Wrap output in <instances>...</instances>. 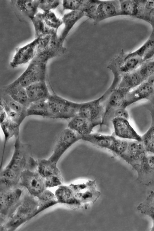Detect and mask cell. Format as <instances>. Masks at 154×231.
<instances>
[{"mask_svg": "<svg viewBox=\"0 0 154 231\" xmlns=\"http://www.w3.org/2000/svg\"><path fill=\"white\" fill-rule=\"evenodd\" d=\"M38 199L28 192L23 194L21 202L12 216L2 226L1 229L14 231L35 216Z\"/></svg>", "mask_w": 154, "mask_h": 231, "instance_id": "cell-1", "label": "cell"}, {"mask_svg": "<svg viewBox=\"0 0 154 231\" xmlns=\"http://www.w3.org/2000/svg\"><path fill=\"white\" fill-rule=\"evenodd\" d=\"M20 130L15 134L13 152L9 162L5 167L21 175L22 172L36 162L33 157L31 145L22 143Z\"/></svg>", "mask_w": 154, "mask_h": 231, "instance_id": "cell-2", "label": "cell"}, {"mask_svg": "<svg viewBox=\"0 0 154 231\" xmlns=\"http://www.w3.org/2000/svg\"><path fill=\"white\" fill-rule=\"evenodd\" d=\"M49 60L42 55L36 53L26 70L14 81L25 88L36 82L46 81Z\"/></svg>", "mask_w": 154, "mask_h": 231, "instance_id": "cell-3", "label": "cell"}, {"mask_svg": "<svg viewBox=\"0 0 154 231\" xmlns=\"http://www.w3.org/2000/svg\"><path fill=\"white\" fill-rule=\"evenodd\" d=\"M50 118L72 119L78 114L81 103L75 102L56 94H51L48 100Z\"/></svg>", "mask_w": 154, "mask_h": 231, "instance_id": "cell-4", "label": "cell"}, {"mask_svg": "<svg viewBox=\"0 0 154 231\" xmlns=\"http://www.w3.org/2000/svg\"><path fill=\"white\" fill-rule=\"evenodd\" d=\"M19 187L12 189H0V226L13 215L20 204L23 195Z\"/></svg>", "mask_w": 154, "mask_h": 231, "instance_id": "cell-5", "label": "cell"}, {"mask_svg": "<svg viewBox=\"0 0 154 231\" xmlns=\"http://www.w3.org/2000/svg\"><path fill=\"white\" fill-rule=\"evenodd\" d=\"M26 189L30 194L38 197L47 188L45 181L37 169V166L26 169L21 173L19 187Z\"/></svg>", "mask_w": 154, "mask_h": 231, "instance_id": "cell-6", "label": "cell"}, {"mask_svg": "<svg viewBox=\"0 0 154 231\" xmlns=\"http://www.w3.org/2000/svg\"><path fill=\"white\" fill-rule=\"evenodd\" d=\"M82 137L81 135L68 127L64 129L57 137L52 153L48 159L57 163L65 152L75 143L82 140Z\"/></svg>", "mask_w": 154, "mask_h": 231, "instance_id": "cell-7", "label": "cell"}, {"mask_svg": "<svg viewBox=\"0 0 154 231\" xmlns=\"http://www.w3.org/2000/svg\"><path fill=\"white\" fill-rule=\"evenodd\" d=\"M37 169L44 179L46 187L60 186L63 183V178L57 167V163L48 159L36 160Z\"/></svg>", "mask_w": 154, "mask_h": 231, "instance_id": "cell-8", "label": "cell"}, {"mask_svg": "<svg viewBox=\"0 0 154 231\" xmlns=\"http://www.w3.org/2000/svg\"><path fill=\"white\" fill-rule=\"evenodd\" d=\"M103 96L98 98L81 103L78 114L89 120L95 127L101 126L105 111L101 100Z\"/></svg>", "mask_w": 154, "mask_h": 231, "instance_id": "cell-9", "label": "cell"}, {"mask_svg": "<svg viewBox=\"0 0 154 231\" xmlns=\"http://www.w3.org/2000/svg\"><path fill=\"white\" fill-rule=\"evenodd\" d=\"M0 101V106L5 110L8 118L20 126L27 117V108L2 91Z\"/></svg>", "mask_w": 154, "mask_h": 231, "instance_id": "cell-10", "label": "cell"}, {"mask_svg": "<svg viewBox=\"0 0 154 231\" xmlns=\"http://www.w3.org/2000/svg\"><path fill=\"white\" fill-rule=\"evenodd\" d=\"M122 15L119 0H97V4L91 19L94 24L111 18Z\"/></svg>", "mask_w": 154, "mask_h": 231, "instance_id": "cell-11", "label": "cell"}, {"mask_svg": "<svg viewBox=\"0 0 154 231\" xmlns=\"http://www.w3.org/2000/svg\"><path fill=\"white\" fill-rule=\"evenodd\" d=\"M146 152L141 142L132 140L128 142L127 149L119 157L131 165L138 172L141 161Z\"/></svg>", "mask_w": 154, "mask_h": 231, "instance_id": "cell-12", "label": "cell"}, {"mask_svg": "<svg viewBox=\"0 0 154 231\" xmlns=\"http://www.w3.org/2000/svg\"><path fill=\"white\" fill-rule=\"evenodd\" d=\"M41 38H35L30 43L17 48L10 65L13 68L31 61L36 54L37 47Z\"/></svg>", "mask_w": 154, "mask_h": 231, "instance_id": "cell-13", "label": "cell"}, {"mask_svg": "<svg viewBox=\"0 0 154 231\" xmlns=\"http://www.w3.org/2000/svg\"><path fill=\"white\" fill-rule=\"evenodd\" d=\"M114 133L117 136L123 139H128L141 142L140 136L130 125L128 120L116 117L112 121Z\"/></svg>", "mask_w": 154, "mask_h": 231, "instance_id": "cell-14", "label": "cell"}, {"mask_svg": "<svg viewBox=\"0 0 154 231\" xmlns=\"http://www.w3.org/2000/svg\"><path fill=\"white\" fill-rule=\"evenodd\" d=\"M154 100V90L146 81L129 91L127 93L125 106H128L139 101L145 99Z\"/></svg>", "mask_w": 154, "mask_h": 231, "instance_id": "cell-15", "label": "cell"}, {"mask_svg": "<svg viewBox=\"0 0 154 231\" xmlns=\"http://www.w3.org/2000/svg\"><path fill=\"white\" fill-rule=\"evenodd\" d=\"M137 180L149 185L154 182V155H146L141 161Z\"/></svg>", "mask_w": 154, "mask_h": 231, "instance_id": "cell-16", "label": "cell"}, {"mask_svg": "<svg viewBox=\"0 0 154 231\" xmlns=\"http://www.w3.org/2000/svg\"><path fill=\"white\" fill-rule=\"evenodd\" d=\"M25 88L30 103L47 101L51 95L46 81L34 83Z\"/></svg>", "mask_w": 154, "mask_h": 231, "instance_id": "cell-17", "label": "cell"}, {"mask_svg": "<svg viewBox=\"0 0 154 231\" xmlns=\"http://www.w3.org/2000/svg\"><path fill=\"white\" fill-rule=\"evenodd\" d=\"M2 91L27 108L30 103L26 88L15 81L3 87Z\"/></svg>", "mask_w": 154, "mask_h": 231, "instance_id": "cell-18", "label": "cell"}, {"mask_svg": "<svg viewBox=\"0 0 154 231\" xmlns=\"http://www.w3.org/2000/svg\"><path fill=\"white\" fill-rule=\"evenodd\" d=\"M130 90L127 88L119 87L114 89L105 101L104 112L116 108H126L125 106L126 96Z\"/></svg>", "mask_w": 154, "mask_h": 231, "instance_id": "cell-19", "label": "cell"}, {"mask_svg": "<svg viewBox=\"0 0 154 231\" xmlns=\"http://www.w3.org/2000/svg\"><path fill=\"white\" fill-rule=\"evenodd\" d=\"M85 16L82 12L71 11L64 14L62 20L64 24V28L60 34L58 35L60 43L63 44L69 32L75 24L80 19Z\"/></svg>", "mask_w": 154, "mask_h": 231, "instance_id": "cell-20", "label": "cell"}, {"mask_svg": "<svg viewBox=\"0 0 154 231\" xmlns=\"http://www.w3.org/2000/svg\"><path fill=\"white\" fill-rule=\"evenodd\" d=\"M94 127L89 120L78 114L71 119L68 124V127L82 137L91 133Z\"/></svg>", "mask_w": 154, "mask_h": 231, "instance_id": "cell-21", "label": "cell"}, {"mask_svg": "<svg viewBox=\"0 0 154 231\" xmlns=\"http://www.w3.org/2000/svg\"><path fill=\"white\" fill-rule=\"evenodd\" d=\"M0 118L1 127L4 137L2 160L6 143L11 138L14 136L17 131L20 130V126L10 119L6 114L1 115Z\"/></svg>", "mask_w": 154, "mask_h": 231, "instance_id": "cell-22", "label": "cell"}, {"mask_svg": "<svg viewBox=\"0 0 154 231\" xmlns=\"http://www.w3.org/2000/svg\"><path fill=\"white\" fill-rule=\"evenodd\" d=\"M115 138L113 135L91 133L82 136V140L91 143L98 147L109 149Z\"/></svg>", "mask_w": 154, "mask_h": 231, "instance_id": "cell-23", "label": "cell"}, {"mask_svg": "<svg viewBox=\"0 0 154 231\" xmlns=\"http://www.w3.org/2000/svg\"><path fill=\"white\" fill-rule=\"evenodd\" d=\"M62 2L63 10L81 11L85 14V16L94 4L93 0H64Z\"/></svg>", "mask_w": 154, "mask_h": 231, "instance_id": "cell-24", "label": "cell"}, {"mask_svg": "<svg viewBox=\"0 0 154 231\" xmlns=\"http://www.w3.org/2000/svg\"><path fill=\"white\" fill-rule=\"evenodd\" d=\"M40 0H14L13 3L20 12L30 19L38 13Z\"/></svg>", "mask_w": 154, "mask_h": 231, "instance_id": "cell-25", "label": "cell"}, {"mask_svg": "<svg viewBox=\"0 0 154 231\" xmlns=\"http://www.w3.org/2000/svg\"><path fill=\"white\" fill-rule=\"evenodd\" d=\"M58 203L68 205L79 204L75 200L73 190L71 185L69 186L60 185L55 194Z\"/></svg>", "mask_w": 154, "mask_h": 231, "instance_id": "cell-26", "label": "cell"}, {"mask_svg": "<svg viewBox=\"0 0 154 231\" xmlns=\"http://www.w3.org/2000/svg\"><path fill=\"white\" fill-rule=\"evenodd\" d=\"M144 82L136 69L123 75L117 87L125 88L131 90Z\"/></svg>", "mask_w": 154, "mask_h": 231, "instance_id": "cell-27", "label": "cell"}, {"mask_svg": "<svg viewBox=\"0 0 154 231\" xmlns=\"http://www.w3.org/2000/svg\"><path fill=\"white\" fill-rule=\"evenodd\" d=\"M34 28L35 38H42L48 35H51L56 30L48 27L42 18L39 12L30 18Z\"/></svg>", "mask_w": 154, "mask_h": 231, "instance_id": "cell-28", "label": "cell"}, {"mask_svg": "<svg viewBox=\"0 0 154 231\" xmlns=\"http://www.w3.org/2000/svg\"><path fill=\"white\" fill-rule=\"evenodd\" d=\"M27 116H38L50 118L48 104L47 101L30 103L27 109Z\"/></svg>", "mask_w": 154, "mask_h": 231, "instance_id": "cell-29", "label": "cell"}, {"mask_svg": "<svg viewBox=\"0 0 154 231\" xmlns=\"http://www.w3.org/2000/svg\"><path fill=\"white\" fill-rule=\"evenodd\" d=\"M37 198L38 205L36 215L45 209L58 204L55 195L46 189Z\"/></svg>", "mask_w": 154, "mask_h": 231, "instance_id": "cell-30", "label": "cell"}, {"mask_svg": "<svg viewBox=\"0 0 154 231\" xmlns=\"http://www.w3.org/2000/svg\"><path fill=\"white\" fill-rule=\"evenodd\" d=\"M140 213L150 217L154 222V191L151 190L144 201L137 207Z\"/></svg>", "mask_w": 154, "mask_h": 231, "instance_id": "cell-31", "label": "cell"}, {"mask_svg": "<svg viewBox=\"0 0 154 231\" xmlns=\"http://www.w3.org/2000/svg\"><path fill=\"white\" fill-rule=\"evenodd\" d=\"M116 117H120L128 120L129 113L126 108H120L109 110L105 112L101 127L109 126L112 120Z\"/></svg>", "mask_w": 154, "mask_h": 231, "instance_id": "cell-32", "label": "cell"}, {"mask_svg": "<svg viewBox=\"0 0 154 231\" xmlns=\"http://www.w3.org/2000/svg\"><path fill=\"white\" fill-rule=\"evenodd\" d=\"M131 53L141 58L143 62L149 60L154 55V40L147 41L138 49Z\"/></svg>", "mask_w": 154, "mask_h": 231, "instance_id": "cell-33", "label": "cell"}, {"mask_svg": "<svg viewBox=\"0 0 154 231\" xmlns=\"http://www.w3.org/2000/svg\"><path fill=\"white\" fill-rule=\"evenodd\" d=\"M122 15L134 16L137 15L139 10L137 1L131 0H119Z\"/></svg>", "mask_w": 154, "mask_h": 231, "instance_id": "cell-34", "label": "cell"}, {"mask_svg": "<svg viewBox=\"0 0 154 231\" xmlns=\"http://www.w3.org/2000/svg\"><path fill=\"white\" fill-rule=\"evenodd\" d=\"M39 13L45 24L51 29L58 30L63 24L62 19L58 18L55 13L51 11Z\"/></svg>", "mask_w": 154, "mask_h": 231, "instance_id": "cell-35", "label": "cell"}, {"mask_svg": "<svg viewBox=\"0 0 154 231\" xmlns=\"http://www.w3.org/2000/svg\"><path fill=\"white\" fill-rule=\"evenodd\" d=\"M141 136V142L146 151L154 153V125L151 126Z\"/></svg>", "mask_w": 154, "mask_h": 231, "instance_id": "cell-36", "label": "cell"}, {"mask_svg": "<svg viewBox=\"0 0 154 231\" xmlns=\"http://www.w3.org/2000/svg\"><path fill=\"white\" fill-rule=\"evenodd\" d=\"M128 144V142L127 141L115 138L109 150L119 156L126 151Z\"/></svg>", "mask_w": 154, "mask_h": 231, "instance_id": "cell-37", "label": "cell"}, {"mask_svg": "<svg viewBox=\"0 0 154 231\" xmlns=\"http://www.w3.org/2000/svg\"><path fill=\"white\" fill-rule=\"evenodd\" d=\"M144 63L137 70L145 82L154 72V60Z\"/></svg>", "mask_w": 154, "mask_h": 231, "instance_id": "cell-38", "label": "cell"}, {"mask_svg": "<svg viewBox=\"0 0 154 231\" xmlns=\"http://www.w3.org/2000/svg\"><path fill=\"white\" fill-rule=\"evenodd\" d=\"M60 1L58 0H40L38 8L44 12L54 9L60 4Z\"/></svg>", "mask_w": 154, "mask_h": 231, "instance_id": "cell-39", "label": "cell"}, {"mask_svg": "<svg viewBox=\"0 0 154 231\" xmlns=\"http://www.w3.org/2000/svg\"><path fill=\"white\" fill-rule=\"evenodd\" d=\"M145 6L146 8L148 9H153L154 8V0L147 1Z\"/></svg>", "mask_w": 154, "mask_h": 231, "instance_id": "cell-40", "label": "cell"}, {"mask_svg": "<svg viewBox=\"0 0 154 231\" xmlns=\"http://www.w3.org/2000/svg\"><path fill=\"white\" fill-rule=\"evenodd\" d=\"M152 87L154 90V72L146 81Z\"/></svg>", "mask_w": 154, "mask_h": 231, "instance_id": "cell-41", "label": "cell"}, {"mask_svg": "<svg viewBox=\"0 0 154 231\" xmlns=\"http://www.w3.org/2000/svg\"><path fill=\"white\" fill-rule=\"evenodd\" d=\"M152 118L154 121V111L153 112V113L152 114Z\"/></svg>", "mask_w": 154, "mask_h": 231, "instance_id": "cell-42", "label": "cell"}, {"mask_svg": "<svg viewBox=\"0 0 154 231\" xmlns=\"http://www.w3.org/2000/svg\"><path fill=\"white\" fill-rule=\"evenodd\" d=\"M153 23L154 24H153L154 25V18H153Z\"/></svg>", "mask_w": 154, "mask_h": 231, "instance_id": "cell-43", "label": "cell"}, {"mask_svg": "<svg viewBox=\"0 0 154 231\" xmlns=\"http://www.w3.org/2000/svg\"></svg>", "mask_w": 154, "mask_h": 231, "instance_id": "cell-44", "label": "cell"}]
</instances>
